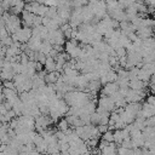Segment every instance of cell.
I'll list each match as a JSON object with an SVG mask.
<instances>
[{
  "instance_id": "obj_1",
  "label": "cell",
  "mask_w": 155,
  "mask_h": 155,
  "mask_svg": "<svg viewBox=\"0 0 155 155\" xmlns=\"http://www.w3.org/2000/svg\"><path fill=\"white\" fill-rule=\"evenodd\" d=\"M1 44H2V45H5V46H11L12 40H11V38H10V36H7V38H5V39H2V40H1Z\"/></svg>"
}]
</instances>
